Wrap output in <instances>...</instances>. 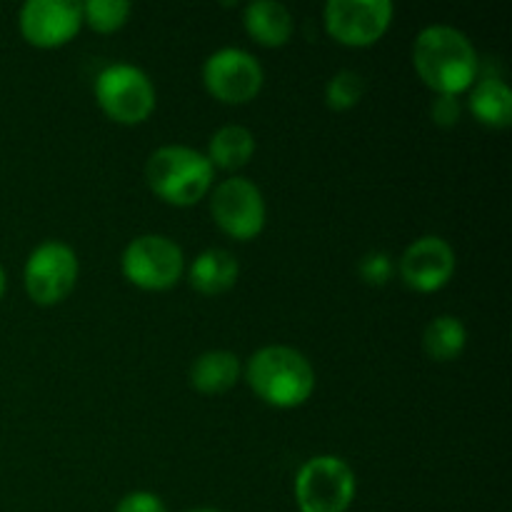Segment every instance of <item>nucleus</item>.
Masks as SVG:
<instances>
[{
    "label": "nucleus",
    "instance_id": "obj_1",
    "mask_svg": "<svg viewBox=\"0 0 512 512\" xmlns=\"http://www.w3.org/2000/svg\"><path fill=\"white\" fill-rule=\"evenodd\" d=\"M413 65L438 95L468 93L478 80V50L468 35L453 25H428L413 43Z\"/></svg>",
    "mask_w": 512,
    "mask_h": 512
},
{
    "label": "nucleus",
    "instance_id": "obj_2",
    "mask_svg": "<svg viewBox=\"0 0 512 512\" xmlns=\"http://www.w3.org/2000/svg\"><path fill=\"white\" fill-rule=\"evenodd\" d=\"M243 373L250 390L278 410L300 408L315 390L313 365L290 345H265L255 350Z\"/></svg>",
    "mask_w": 512,
    "mask_h": 512
},
{
    "label": "nucleus",
    "instance_id": "obj_3",
    "mask_svg": "<svg viewBox=\"0 0 512 512\" xmlns=\"http://www.w3.org/2000/svg\"><path fill=\"white\" fill-rule=\"evenodd\" d=\"M145 180L163 203L188 208L213 190L215 168L200 150L188 145H163L145 163Z\"/></svg>",
    "mask_w": 512,
    "mask_h": 512
},
{
    "label": "nucleus",
    "instance_id": "obj_4",
    "mask_svg": "<svg viewBox=\"0 0 512 512\" xmlns=\"http://www.w3.org/2000/svg\"><path fill=\"white\" fill-rule=\"evenodd\" d=\"M300 512H348L358 493L355 470L338 455H315L300 465L293 483Z\"/></svg>",
    "mask_w": 512,
    "mask_h": 512
},
{
    "label": "nucleus",
    "instance_id": "obj_5",
    "mask_svg": "<svg viewBox=\"0 0 512 512\" xmlns=\"http://www.w3.org/2000/svg\"><path fill=\"white\" fill-rule=\"evenodd\" d=\"M93 93L100 110L120 125L145 123L158 100L150 75L130 63H113L100 70Z\"/></svg>",
    "mask_w": 512,
    "mask_h": 512
},
{
    "label": "nucleus",
    "instance_id": "obj_6",
    "mask_svg": "<svg viewBox=\"0 0 512 512\" xmlns=\"http://www.w3.org/2000/svg\"><path fill=\"white\" fill-rule=\"evenodd\" d=\"M120 270L130 285L150 293H163L178 285L185 273V255L168 235L148 233L130 240L120 258Z\"/></svg>",
    "mask_w": 512,
    "mask_h": 512
},
{
    "label": "nucleus",
    "instance_id": "obj_7",
    "mask_svg": "<svg viewBox=\"0 0 512 512\" xmlns=\"http://www.w3.org/2000/svg\"><path fill=\"white\" fill-rule=\"evenodd\" d=\"M80 263L63 240H43L30 250L23 268L25 293L38 305H58L75 290Z\"/></svg>",
    "mask_w": 512,
    "mask_h": 512
},
{
    "label": "nucleus",
    "instance_id": "obj_8",
    "mask_svg": "<svg viewBox=\"0 0 512 512\" xmlns=\"http://www.w3.org/2000/svg\"><path fill=\"white\" fill-rule=\"evenodd\" d=\"M210 215L215 225L233 240H255L265 228L268 208L258 185L248 178L223 180L210 195Z\"/></svg>",
    "mask_w": 512,
    "mask_h": 512
},
{
    "label": "nucleus",
    "instance_id": "obj_9",
    "mask_svg": "<svg viewBox=\"0 0 512 512\" xmlns=\"http://www.w3.org/2000/svg\"><path fill=\"white\" fill-rule=\"evenodd\" d=\"M263 65L243 48H220L203 65V85L225 105H245L263 88Z\"/></svg>",
    "mask_w": 512,
    "mask_h": 512
},
{
    "label": "nucleus",
    "instance_id": "obj_10",
    "mask_svg": "<svg viewBox=\"0 0 512 512\" xmlns=\"http://www.w3.org/2000/svg\"><path fill=\"white\" fill-rule=\"evenodd\" d=\"M395 8L390 0H328L323 8L325 30L348 48H368L388 33Z\"/></svg>",
    "mask_w": 512,
    "mask_h": 512
},
{
    "label": "nucleus",
    "instance_id": "obj_11",
    "mask_svg": "<svg viewBox=\"0 0 512 512\" xmlns=\"http://www.w3.org/2000/svg\"><path fill=\"white\" fill-rule=\"evenodd\" d=\"M403 283L415 293H438L455 275V250L440 235H423L398 260Z\"/></svg>",
    "mask_w": 512,
    "mask_h": 512
},
{
    "label": "nucleus",
    "instance_id": "obj_12",
    "mask_svg": "<svg viewBox=\"0 0 512 512\" xmlns=\"http://www.w3.org/2000/svg\"><path fill=\"white\" fill-rule=\"evenodd\" d=\"M83 28V10L75 0H28L20 8V33L35 48H60Z\"/></svg>",
    "mask_w": 512,
    "mask_h": 512
},
{
    "label": "nucleus",
    "instance_id": "obj_13",
    "mask_svg": "<svg viewBox=\"0 0 512 512\" xmlns=\"http://www.w3.org/2000/svg\"><path fill=\"white\" fill-rule=\"evenodd\" d=\"M245 33L265 48H283L293 35V13L278 0H253L243 10Z\"/></svg>",
    "mask_w": 512,
    "mask_h": 512
},
{
    "label": "nucleus",
    "instance_id": "obj_14",
    "mask_svg": "<svg viewBox=\"0 0 512 512\" xmlns=\"http://www.w3.org/2000/svg\"><path fill=\"white\" fill-rule=\"evenodd\" d=\"M243 375L240 358L230 350H208L198 355L190 365V388L198 390L200 395H223L238 385Z\"/></svg>",
    "mask_w": 512,
    "mask_h": 512
},
{
    "label": "nucleus",
    "instance_id": "obj_15",
    "mask_svg": "<svg viewBox=\"0 0 512 512\" xmlns=\"http://www.w3.org/2000/svg\"><path fill=\"white\" fill-rule=\"evenodd\" d=\"M240 265L233 253L223 248H208L188 268L190 288L200 295H223L238 283Z\"/></svg>",
    "mask_w": 512,
    "mask_h": 512
},
{
    "label": "nucleus",
    "instance_id": "obj_16",
    "mask_svg": "<svg viewBox=\"0 0 512 512\" xmlns=\"http://www.w3.org/2000/svg\"><path fill=\"white\" fill-rule=\"evenodd\" d=\"M468 108L478 118V123L488 128L503 130L512 123V90L505 80L483 78L475 80L473 88L468 90Z\"/></svg>",
    "mask_w": 512,
    "mask_h": 512
},
{
    "label": "nucleus",
    "instance_id": "obj_17",
    "mask_svg": "<svg viewBox=\"0 0 512 512\" xmlns=\"http://www.w3.org/2000/svg\"><path fill=\"white\" fill-rule=\"evenodd\" d=\"M255 155V135L243 125H223L210 135L208 153L213 168L220 170H240L250 163Z\"/></svg>",
    "mask_w": 512,
    "mask_h": 512
},
{
    "label": "nucleus",
    "instance_id": "obj_18",
    "mask_svg": "<svg viewBox=\"0 0 512 512\" xmlns=\"http://www.w3.org/2000/svg\"><path fill=\"white\" fill-rule=\"evenodd\" d=\"M468 345V328L455 315H438L423 333V350L435 363H453Z\"/></svg>",
    "mask_w": 512,
    "mask_h": 512
},
{
    "label": "nucleus",
    "instance_id": "obj_19",
    "mask_svg": "<svg viewBox=\"0 0 512 512\" xmlns=\"http://www.w3.org/2000/svg\"><path fill=\"white\" fill-rule=\"evenodd\" d=\"M80 10H83V25L93 28L95 33L108 35L128 23L133 8L125 0H85L80 3Z\"/></svg>",
    "mask_w": 512,
    "mask_h": 512
},
{
    "label": "nucleus",
    "instance_id": "obj_20",
    "mask_svg": "<svg viewBox=\"0 0 512 512\" xmlns=\"http://www.w3.org/2000/svg\"><path fill=\"white\" fill-rule=\"evenodd\" d=\"M365 95V80L363 75L355 73V70H340L333 78L325 83V105L330 110H338V113H345V110H353L355 105L363 100Z\"/></svg>",
    "mask_w": 512,
    "mask_h": 512
},
{
    "label": "nucleus",
    "instance_id": "obj_21",
    "mask_svg": "<svg viewBox=\"0 0 512 512\" xmlns=\"http://www.w3.org/2000/svg\"><path fill=\"white\" fill-rule=\"evenodd\" d=\"M393 270V260H390V255L383 253V250H370V253H365L358 263L360 280H363L365 285H375V288L388 283V280L393 278Z\"/></svg>",
    "mask_w": 512,
    "mask_h": 512
},
{
    "label": "nucleus",
    "instance_id": "obj_22",
    "mask_svg": "<svg viewBox=\"0 0 512 512\" xmlns=\"http://www.w3.org/2000/svg\"><path fill=\"white\" fill-rule=\"evenodd\" d=\"M115 512H168V508L160 495L150 493V490H133L118 500Z\"/></svg>",
    "mask_w": 512,
    "mask_h": 512
},
{
    "label": "nucleus",
    "instance_id": "obj_23",
    "mask_svg": "<svg viewBox=\"0 0 512 512\" xmlns=\"http://www.w3.org/2000/svg\"><path fill=\"white\" fill-rule=\"evenodd\" d=\"M430 118L440 128H453L463 118V105H460V100L455 95H438L433 100V105H430Z\"/></svg>",
    "mask_w": 512,
    "mask_h": 512
},
{
    "label": "nucleus",
    "instance_id": "obj_24",
    "mask_svg": "<svg viewBox=\"0 0 512 512\" xmlns=\"http://www.w3.org/2000/svg\"><path fill=\"white\" fill-rule=\"evenodd\" d=\"M3 293H5V270L0 268V298H3Z\"/></svg>",
    "mask_w": 512,
    "mask_h": 512
},
{
    "label": "nucleus",
    "instance_id": "obj_25",
    "mask_svg": "<svg viewBox=\"0 0 512 512\" xmlns=\"http://www.w3.org/2000/svg\"><path fill=\"white\" fill-rule=\"evenodd\" d=\"M185 512H220V510H213V508H193V510H185Z\"/></svg>",
    "mask_w": 512,
    "mask_h": 512
}]
</instances>
